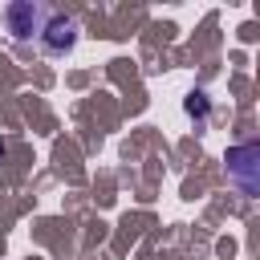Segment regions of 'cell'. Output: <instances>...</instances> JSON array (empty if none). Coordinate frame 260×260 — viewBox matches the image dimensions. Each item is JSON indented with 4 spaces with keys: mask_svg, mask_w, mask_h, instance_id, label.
Instances as JSON below:
<instances>
[{
    "mask_svg": "<svg viewBox=\"0 0 260 260\" xmlns=\"http://www.w3.org/2000/svg\"><path fill=\"white\" fill-rule=\"evenodd\" d=\"M223 175H228V183L240 195L256 199L260 195V142H236V146H228L223 150Z\"/></svg>",
    "mask_w": 260,
    "mask_h": 260,
    "instance_id": "1",
    "label": "cell"
},
{
    "mask_svg": "<svg viewBox=\"0 0 260 260\" xmlns=\"http://www.w3.org/2000/svg\"><path fill=\"white\" fill-rule=\"evenodd\" d=\"M45 20H49V8H41V4H32V0H16V4L4 8V28L12 32L16 45L37 41L41 28H45Z\"/></svg>",
    "mask_w": 260,
    "mask_h": 260,
    "instance_id": "2",
    "label": "cell"
},
{
    "mask_svg": "<svg viewBox=\"0 0 260 260\" xmlns=\"http://www.w3.org/2000/svg\"><path fill=\"white\" fill-rule=\"evenodd\" d=\"M37 45H41V53H49V57H65V53L77 45V20L65 16V12H49Z\"/></svg>",
    "mask_w": 260,
    "mask_h": 260,
    "instance_id": "3",
    "label": "cell"
},
{
    "mask_svg": "<svg viewBox=\"0 0 260 260\" xmlns=\"http://www.w3.org/2000/svg\"><path fill=\"white\" fill-rule=\"evenodd\" d=\"M183 114H187L191 122H207V114H211V98H207L203 89H191V93L183 98Z\"/></svg>",
    "mask_w": 260,
    "mask_h": 260,
    "instance_id": "4",
    "label": "cell"
},
{
    "mask_svg": "<svg viewBox=\"0 0 260 260\" xmlns=\"http://www.w3.org/2000/svg\"><path fill=\"white\" fill-rule=\"evenodd\" d=\"M0 158H4V142H0Z\"/></svg>",
    "mask_w": 260,
    "mask_h": 260,
    "instance_id": "5",
    "label": "cell"
}]
</instances>
